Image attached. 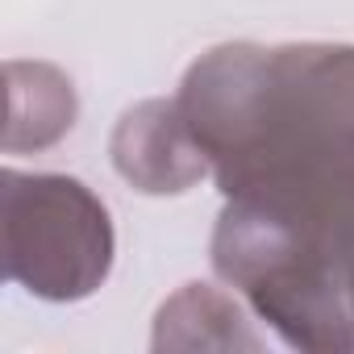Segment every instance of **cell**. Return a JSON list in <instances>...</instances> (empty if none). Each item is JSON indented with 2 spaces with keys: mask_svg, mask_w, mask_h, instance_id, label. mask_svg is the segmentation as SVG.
Returning a JSON list of instances; mask_svg holds the SVG:
<instances>
[]
</instances>
